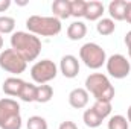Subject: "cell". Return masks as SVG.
Segmentation results:
<instances>
[{"mask_svg":"<svg viewBox=\"0 0 131 129\" xmlns=\"http://www.w3.org/2000/svg\"><path fill=\"white\" fill-rule=\"evenodd\" d=\"M11 49H14L26 62H31L41 53V40L31 32L18 31L11 36Z\"/></svg>","mask_w":131,"mask_h":129,"instance_id":"obj_1","label":"cell"},{"mask_svg":"<svg viewBox=\"0 0 131 129\" xmlns=\"http://www.w3.org/2000/svg\"><path fill=\"white\" fill-rule=\"evenodd\" d=\"M85 90L96 100H104V102H111L116 94L114 87L111 85L110 79L102 73H92L90 76H87Z\"/></svg>","mask_w":131,"mask_h":129,"instance_id":"obj_2","label":"cell"},{"mask_svg":"<svg viewBox=\"0 0 131 129\" xmlns=\"http://www.w3.org/2000/svg\"><path fill=\"white\" fill-rule=\"evenodd\" d=\"M28 32L37 36H55L61 32L63 24L55 17H41V15H31L26 20Z\"/></svg>","mask_w":131,"mask_h":129,"instance_id":"obj_3","label":"cell"},{"mask_svg":"<svg viewBox=\"0 0 131 129\" xmlns=\"http://www.w3.org/2000/svg\"><path fill=\"white\" fill-rule=\"evenodd\" d=\"M0 129H21L20 105L11 97L0 99Z\"/></svg>","mask_w":131,"mask_h":129,"instance_id":"obj_4","label":"cell"},{"mask_svg":"<svg viewBox=\"0 0 131 129\" xmlns=\"http://www.w3.org/2000/svg\"><path fill=\"white\" fill-rule=\"evenodd\" d=\"M79 58L84 64L92 70H98L107 62L105 50L96 43H85L79 49Z\"/></svg>","mask_w":131,"mask_h":129,"instance_id":"obj_5","label":"cell"},{"mask_svg":"<svg viewBox=\"0 0 131 129\" xmlns=\"http://www.w3.org/2000/svg\"><path fill=\"white\" fill-rule=\"evenodd\" d=\"M58 74V67L50 59H41L37 61L31 67V78L35 84L44 85L50 81H53Z\"/></svg>","mask_w":131,"mask_h":129,"instance_id":"obj_6","label":"cell"},{"mask_svg":"<svg viewBox=\"0 0 131 129\" xmlns=\"http://www.w3.org/2000/svg\"><path fill=\"white\" fill-rule=\"evenodd\" d=\"M28 67V62L14 50V49H5L0 52V68L12 73V74H21Z\"/></svg>","mask_w":131,"mask_h":129,"instance_id":"obj_7","label":"cell"},{"mask_svg":"<svg viewBox=\"0 0 131 129\" xmlns=\"http://www.w3.org/2000/svg\"><path fill=\"white\" fill-rule=\"evenodd\" d=\"M105 67H107V73L114 79H124L131 71L130 61L127 59V56H124L121 53H114L110 58H107Z\"/></svg>","mask_w":131,"mask_h":129,"instance_id":"obj_8","label":"cell"},{"mask_svg":"<svg viewBox=\"0 0 131 129\" xmlns=\"http://www.w3.org/2000/svg\"><path fill=\"white\" fill-rule=\"evenodd\" d=\"M60 70L63 73V76L67 79H73L78 76L79 73V61L76 56L73 55H64L61 58V62H60Z\"/></svg>","mask_w":131,"mask_h":129,"instance_id":"obj_9","label":"cell"},{"mask_svg":"<svg viewBox=\"0 0 131 129\" xmlns=\"http://www.w3.org/2000/svg\"><path fill=\"white\" fill-rule=\"evenodd\" d=\"M69 105L75 109H82L89 105V93L85 88H73L69 93Z\"/></svg>","mask_w":131,"mask_h":129,"instance_id":"obj_10","label":"cell"},{"mask_svg":"<svg viewBox=\"0 0 131 129\" xmlns=\"http://www.w3.org/2000/svg\"><path fill=\"white\" fill-rule=\"evenodd\" d=\"M25 81L23 79H20V78H8V79H5V82H3V87H2V90H3V93L6 94V96H11V97H18L20 96V93H21V90H23V87H25Z\"/></svg>","mask_w":131,"mask_h":129,"instance_id":"obj_11","label":"cell"},{"mask_svg":"<svg viewBox=\"0 0 131 129\" xmlns=\"http://www.w3.org/2000/svg\"><path fill=\"white\" fill-rule=\"evenodd\" d=\"M104 11H105V6H104L102 2L90 0V2H87L84 18H87V20H90V21H99V20L102 18Z\"/></svg>","mask_w":131,"mask_h":129,"instance_id":"obj_12","label":"cell"},{"mask_svg":"<svg viewBox=\"0 0 131 129\" xmlns=\"http://www.w3.org/2000/svg\"><path fill=\"white\" fill-rule=\"evenodd\" d=\"M125 8L127 2L125 0H111L108 5V14L113 21H122L125 20Z\"/></svg>","mask_w":131,"mask_h":129,"instance_id":"obj_13","label":"cell"},{"mask_svg":"<svg viewBox=\"0 0 131 129\" xmlns=\"http://www.w3.org/2000/svg\"><path fill=\"white\" fill-rule=\"evenodd\" d=\"M52 12H53V17L58 18L60 21L72 17V14H70V0H55L52 3Z\"/></svg>","mask_w":131,"mask_h":129,"instance_id":"obj_14","label":"cell"},{"mask_svg":"<svg viewBox=\"0 0 131 129\" xmlns=\"http://www.w3.org/2000/svg\"><path fill=\"white\" fill-rule=\"evenodd\" d=\"M87 35V26L82 21H73L69 28H67V38L72 41H79Z\"/></svg>","mask_w":131,"mask_h":129,"instance_id":"obj_15","label":"cell"},{"mask_svg":"<svg viewBox=\"0 0 131 129\" xmlns=\"http://www.w3.org/2000/svg\"><path fill=\"white\" fill-rule=\"evenodd\" d=\"M82 120H84V123H85L87 128H92V129L99 128V126L102 125V119L95 112L93 108H89V109L84 111V114H82Z\"/></svg>","mask_w":131,"mask_h":129,"instance_id":"obj_16","label":"cell"},{"mask_svg":"<svg viewBox=\"0 0 131 129\" xmlns=\"http://www.w3.org/2000/svg\"><path fill=\"white\" fill-rule=\"evenodd\" d=\"M53 97V88L50 85H37V94H35V102L38 103H47Z\"/></svg>","mask_w":131,"mask_h":129,"instance_id":"obj_17","label":"cell"},{"mask_svg":"<svg viewBox=\"0 0 131 129\" xmlns=\"http://www.w3.org/2000/svg\"><path fill=\"white\" fill-rule=\"evenodd\" d=\"M114 29H116V24H114V21L111 18H101L98 21V24H96V31L102 36L111 35V33L114 32Z\"/></svg>","mask_w":131,"mask_h":129,"instance_id":"obj_18","label":"cell"},{"mask_svg":"<svg viewBox=\"0 0 131 129\" xmlns=\"http://www.w3.org/2000/svg\"><path fill=\"white\" fill-rule=\"evenodd\" d=\"M92 108L95 109V112L98 114L102 120L107 119V117L111 114V109H113V108H111V102H104V100H96Z\"/></svg>","mask_w":131,"mask_h":129,"instance_id":"obj_19","label":"cell"},{"mask_svg":"<svg viewBox=\"0 0 131 129\" xmlns=\"http://www.w3.org/2000/svg\"><path fill=\"white\" fill-rule=\"evenodd\" d=\"M15 29V20L8 15H0V35L14 33Z\"/></svg>","mask_w":131,"mask_h":129,"instance_id":"obj_20","label":"cell"},{"mask_svg":"<svg viewBox=\"0 0 131 129\" xmlns=\"http://www.w3.org/2000/svg\"><path fill=\"white\" fill-rule=\"evenodd\" d=\"M35 94H37V85H34L31 82H26L18 97H20L23 102L31 103V102H35Z\"/></svg>","mask_w":131,"mask_h":129,"instance_id":"obj_21","label":"cell"},{"mask_svg":"<svg viewBox=\"0 0 131 129\" xmlns=\"http://www.w3.org/2000/svg\"><path fill=\"white\" fill-rule=\"evenodd\" d=\"M85 6L87 2L84 0H70V14L75 18H81L85 14Z\"/></svg>","mask_w":131,"mask_h":129,"instance_id":"obj_22","label":"cell"},{"mask_svg":"<svg viewBox=\"0 0 131 129\" xmlns=\"http://www.w3.org/2000/svg\"><path fill=\"white\" fill-rule=\"evenodd\" d=\"M128 128H130V123H128L127 117H124L121 114L113 115L108 120V129H128Z\"/></svg>","mask_w":131,"mask_h":129,"instance_id":"obj_23","label":"cell"},{"mask_svg":"<svg viewBox=\"0 0 131 129\" xmlns=\"http://www.w3.org/2000/svg\"><path fill=\"white\" fill-rule=\"evenodd\" d=\"M26 128L28 129H49V126H47V122H46L44 117H41V115H32V117L28 119Z\"/></svg>","mask_w":131,"mask_h":129,"instance_id":"obj_24","label":"cell"},{"mask_svg":"<svg viewBox=\"0 0 131 129\" xmlns=\"http://www.w3.org/2000/svg\"><path fill=\"white\" fill-rule=\"evenodd\" d=\"M58 129H78V126H76L75 122H72V120H66V122H63V123L58 126Z\"/></svg>","mask_w":131,"mask_h":129,"instance_id":"obj_25","label":"cell"},{"mask_svg":"<svg viewBox=\"0 0 131 129\" xmlns=\"http://www.w3.org/2000/svg\"><path fill=\"white\" fill-rule=\"evenodd\" d=\"M124 41H125V46H127V49H128V56H130V59H131V31L127 32Z\"/></svg>","mask_w":131,"mask_h":129,"instance_id":"obj_26","label":"cell"},{"mask_svg":"<svg viewBox=\"0 0 131 129\" xmlns=\"http://www.w3.org/2000/svg\"><path fill=\"white\" fill-rule=\"evenodd\" d=\"M125 20L131 24V2H127V8H125Z\"/></svg>","mask_w":131,"mask_h":129,"instance_id":"obj_27","label":"cell"},{"mask_svg":"<svg viewBox=\"0 0 131 129\" xmlns=\"http://www.w3.org/2000/svg\"><path fill=\"white\" fill-rule=\"evenodd\" d=\"M11 6V0H0V12H5L6 9H9Z\"/></svg>","mask_w":131,"mask_h":129,"instance_id":"obj_28","label":"cell"},{"mask_svg":"<svg viewBox=\"0 0 131 129\" xmlns=\"http://www.w3.org/2000/svg\"><path fill=\"white\" fill-rule=\"evenodd\" d=\"M127 120H128V123H131V105L128 106V111H127Z\"/></svg>","mask_w":131,"mask_h":129,"instance_id":"obj_29","label":"cell"},{"mask_svg":"<svg viewBox=\"0 0 131 129\" xmlns=\"http://www.w3.org/2000/svg\"><path fill=\"white\" fill-rule=\"evenodd\" d=\"M2 49H3V36L0 35V52H2Z\"/></svg>","mask_w":131,"mask_h":129,"instance_id":"obj_30","label":"cell"}]
</instances>
